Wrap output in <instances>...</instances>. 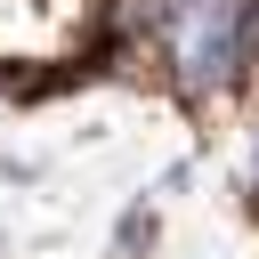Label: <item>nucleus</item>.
<instances>
[{"label": "nucleus", "mask_w": 259, "mask_h": 259, "mask_svg": "<svg viewBox=\"0 0 259 259\" xmlns=\"http://www.w3.org/2000/svg\"><path fill=\"white\" fill-rule=\"evenodd\" d=\"M154 49L170 89L186 105H210L259 73V0H178Z\"/></svg>", "instance_id": "1"}, {"label": "nucleus", "mask_w": 259, "mask_h": 259, "mask_svg": "<svg viewBox=\"0 0 259 259\" xmlns=\"http://www.w3.org/2000/svg\"><path fill=\"white\" fill-rule=\"evenodd\" d=\"M251 210H259V138H251Z\"/></svg>", "instance_id": "2"}]
</instances>
